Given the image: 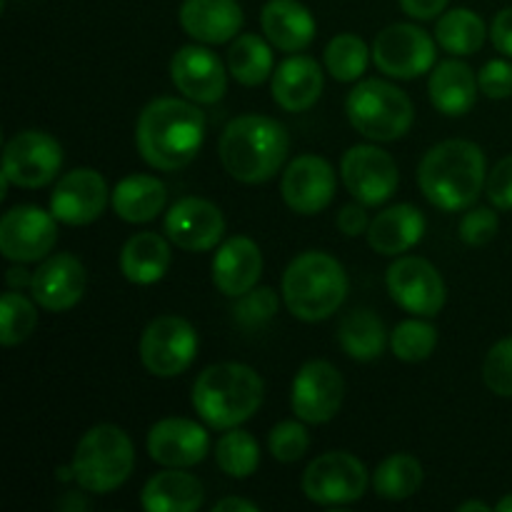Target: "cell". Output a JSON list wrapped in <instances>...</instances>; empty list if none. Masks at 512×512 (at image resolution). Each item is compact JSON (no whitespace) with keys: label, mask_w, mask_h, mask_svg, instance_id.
<instances>
[{"label":"cell","mask_w":512,"mask_h":512,"mask_svg":"<svg viewBox=\"0 0 512 512\" xmlns=\"http://www.w3.org/2000/svg\"><path fill=\"white\" fill-rule=\"evenodd\" d=\"M480 90H483L488 98L503 100L512 95V63L508 60H490L483 65L478 75Z\"/></svg>","instance_id":"cell-43"},{"label":"cell","mask_w":512,"mask_h":512,"mask_svg":"<svg viewBox=\"0 0 512 512\" xmlns=\"http://www.w3.org/2000/svg\"><path fill=\"white\" fill-rule=\"evenodd\" d=\"M338 228L343 230L348 238H355V235H360V233H368L370 220H368V215H365L363 203L345 205V208L338 213Z\"/></svg>","instance_id":"cell-45"},{"label":"cell","mask_w":512,"mask_h":512,"mask_svg":"<svg viewBox=\"0 0 512 512\" xmlns=\"http://www.w3.org/2000/svg\"><path fill=\"white\" fill-rule=\"evenodd\" d=\"M385 285L390 298L418 318H435L448 300L443 275L418 255H400L385 273Z\"/></svg>","instance_id":"cell-11"},{"label":"cell","mask_w":512,"mask_h":512,"mask_svg":"<svg viewBox=\"0 0 512 512\" xmlns=\"http://www.w3.org/2000/svg\"><path fill=\"white\" fill-rule=\"evenodd\" d=\"M8 283H10V288H23V285H28L30 288V283H33V273H28V270L25 268H10L8 270Z\"/></svg>","instance_id":"cell-49"},{"label":"cell","mask_w":512,"mask_h":512,"mask_svg":"<svg viewBox=\"0 0 512 512\" xmlns=\"http://www.w3.org/2000/svg\"><path fill=\"white\" fill-rule=\"evenodd\" d=\"M203 483L183 468H165L145 483L140 503L148 512H195L203 505Z\"/></svg>","instance_id":"cell-28"},{"label":"cell","mask_w":512,"mask_h":512,"mask_svg":"<svg viewBox=\"0 0 512 512\" xmlns=\"http://www.w3.org/2000/svg\"><path fill=\"white\" fill-rule=\"evenodd\" d=\"M348 295L345 268L328 253L308 250L285 268L283 300L290 313L305 323L330 318Z\"/></svg>","instance_id":"cell-5"},{"label":"cell","mask_w":512,"mask_h":512,"mask_svg":"<svg viewBox=\"0 0 512 512\" xmlns=\"http://www.w3.org/2000/svg\"><path fill=\"white\" fill-rule=\"evenodd\" d=\"M265 38L283 53H298L315 38V18L298 0H268L260 13Z\"/></svg>","instance_id":"cell-25"},{"label":"cell","mask_w":512,"mask_h":512,"mask_svg":"<svg viewBox=\"0 0 512 512\" xmlns=\"http://www.w3.org/2000/svg\"><path fill=\"white\" fill-rule=\"evenodd\" d=\"M263 273V253L245 235L225 240L213 258V283L228 298H240L258 285Z\"/></svg>","instance_id":"cell-22"},{"label":"cell","mask_w":512,"mask_h":512,"mask_svg":"<svg viewBox=\"0 0 512 512\" xmlns=\"http://www.w3.org/2000/svg\"><path fill=\"white\" fill-rule=\"evenodd\" d=\"M495 510H498V512H512V493L505 495V498L500 500L498 505H495Z\"/></svg>","instance_id":"cell-51"},{"label":"cell","mask_w":512,"mask_h":512,"mask_svg":"<svg viewBox=\"0 0 512 512\" xmlns=\"http://www.w3.org/2000/svg\"><path fill=\"white\" fill-rule=\"evenodd\" d=\"M483 380L490 393L512 398V338H503L488 350L483 363Z\"/></svg>","instance_id":"cell-41"},{"label":"cell","mask_w":512,"mask_h":512,"mask_svg":"<svg viewBox=\"0 0 512 512\" xmlns=\"http://www.w3.org/2000/svg\"><path fill=\"white\" fill-rule=\"evenodd\" d=\"M435 345H438V330H435V325L425 323L423 318L403 320L390 333V348H393L395 358L405 360V363L428 360Z\"/></svg>","instance_id":"cell-37"},{"label":"cell","mask_w":512,"mask_h":512,"mask_svg":"<svg viewBox=\"0 0 512 512\" xmlns=\"http://www.w3.org/2000/svg\"><path fill=\"white\" fill-rule=\"evenodd\" d=\"M373 50H368L363 38L353 33H340L325 48V70L340 83H353L368 70V60Z\"/></svg>","instance_id":"cell-36"},{"label":"cell","mask_w":512,"mask_h":512,"mask_svg":"<svg viewBox=\"0 0 512 512\" xmlns=\"http://www.w3.org/2000/svg\"><path fill=\"white\" fill-rule=\"evenodd\" d=\"M338 343L343 345L345 353L353 360L368 363L383 355L385 343H388V333L385 325L373 310L355 308L340 320L338 325Z\"/></svg>","instance_id":"cell-31"},{"label":"cell","mask_w":512,"mask_h":512,"mask_svg":"<svg viewBox=\"0 0 512 512\" xmlns=\"http://www.w3.org/2000/svg\"><path fill=\"white\" fill-rule=\"evenodd\" d=\"M338 178L333 165L320 155H298L283 173L280 193L285 205L300 215H315L333 200Z\"/></svg>","instance_id":"cell-17"},{"label":"cell","mask_w":512,"mask_h":512,"mask_svg":"<svg viewBox=\"0 0 512 512\" xmlns=\"http://www.w3.org/2000/svg\"><path fill=\"white\" fill-rule=\"evenodd\" d=\"M345 398L343 375L328 360H310L293 380V413L308 425H323L338 415Z\"/></svg>","instance_id":"cell-15"},{"label":"cell","mask_w":512,"mask_h":512,"mask_svg":"<svg viewBox=\"0 0 512 512\" xmlns=\"http://www.w3.org/2000/svg\"><path fill=\"white\" fill-rule=\"evenodd\" d=\"M340 175L358 203L365 208H375V205L385 203L393 198L398 190L400 173L395 165L393 155L385 153L378 145H355L343 155L340 163Z\"/></svg>","instance_id":"cell-13"},{"label":"cell","mask_w":512,"mask_h":512,"mask_svg":"<svg viewBox=\"0 0 512 512\" xmlns=\"http://www.w3.org/2000/svg\"><path fill=\"white\" fill-rule=\"evenodd\" d=\"M30 293L35 303L50 313H65L75 308L85 293L83 263L70 253L53 255L33 273Z\"/></svg>","instance_id":"cell-21"},{"label":"cell","mask_w":512,"mask_h":512,"mask_svg":"<svg viewBox=\"0 0 512 512\" xmlns=\"http://www.w3.org/2000/svg\"><path fill=\"white\" fill-rule=\"evenodd\" d=\"M108 185L93 168H75L65 173L50 195V213L65 225H90L108 205Z\"/></svg>","instance_id":"cell-18"},{"label":"cell","mask_w":512,"mask_h":512,"mask_svg":"<svg viewBox=\"0 0 512 512\" xmlns=\"http://www.w3.org/2000/svg\"><path fill=\"white\" fill-rule=\"evenodd\" d=\"M208 430L188 418H165L148 433V453L163 468H193L208 455Z\"/></svg>","instance_id":"cell-20"},{"label":"cell","mask_w":512,"mask_h":512,"mask_svg":"<svg viewBox=\"0 0 512 512\" xmlns=\"http://www.w3.org/2000/svg\"><path fill=\"white\" fill-rule=\"evenodd\" d=\"M180 25L198 43L220 45L240 33L243 10L235 0H183Z\"/></svg>","instance_id":"cell-23"},{"label":"cell","mask_w":512,"mask_h":512,"mask_svg":"<svg viewBox=\"0 0 512 512\" xmlns=\"http://www.w3.org/2000/svg\"><path fill=\"white\" fill-rule=\"evenodd\" d=\"M268 43L270 40H263L255 33H245L233 40L228 50V73L240 85L255 88L273 73V50Z\"/></svg>","instance_id":"cell-32"},{"label":"cell","mask_w":512,"mask_h":512,"mask_svg":"<svg viewBox=\"0 0 512 512\" xmlns=\"http://www.w3.org/2000/svg\"><path fill=\"white\" fill-rule=\"evenodd\" d=\"M205 140V118L200 108L180 98H158L143 108L135 128L138 153L150 168H185L200 153Z\"/></svg>","instance_id":"cell-1"},{"label":"cell","mask_w":512,"mask_h":512,"mask_svg":"<svg viewBox=\"0 0 512 512\" xmlns=\"http://www.w3.org/2000/svg\"><path fill=\"white\" fill-rule=\"evenodd\" d=\"M423 485V465L408 453L385 458L373 473V488L385 500H408Z\"/></svg>","instance_id":"cell-34"},{"label":"cell","mask_w":512,"mask_h":512,"mask_svg":"<svg viewBox=\"0 0 512 512\" xmlns=\"http://www.w3.org/2000/svg\"><path fill=\"white\" fill-rule=\"evenodd\" d=\"M63 148L43 130H23L8 140L3 153V175L18 188H43L58 175Z\"/></svg>","instance_id":"cell-14"},{"label":"cell","mask_w":512,"mask_h":512,"mask_svg":"<svg viewBox=\"0 0 512 512\" xmlns=\"http://www.w3.org/2000/svg\"><path fill=\"white\" fill-rule=\"evenodd\" d=\"M323 70L308 55H290L273 73V100L288 113H303L323 93Z\"/></svg>","instance_id":"cell-24"},{"label":"cell","mask_w":512,"mask_h":512,"mask_svg":"<svg viewBox=\"0 0 512 512\" xmlns=\"http://www.w3.org/2000/svg\"><path fill=\"white\" fill-rule=\"evenodd\" d=\"M58 243V218L53 213L18 205L0 220V253L13 263H38Z\"/></svg>","instance_id":"cell-12"},{"label":"cell","mask_w":512,"mask_h":512,"mask_svg":"<svg viewBox=\"0 0 512 512\" xmlns=\"http://www.w3.org/2000/svg\"><path fill=\"white\" fill-rule=\"evenodd\" d=\"M170 245L160 233H138L123 245L120 273L135 285H153L168 273Z\"/></svg>","instance_id":"cell-30"},{"label":"cell","mask_w":512,"mask_h":512,"mask_svg":"<svg viewBox=\"0 0 512 512\" xmlns=\"http://www.w3.org/2000/svg\"><path fill=\"white\" fill-rule=\"evenodd\" d=\"M230 510L258 512V505L248 503V500H243V498H225V500H220V503H215V508H213V512H230Z\"/></svg>","instance_id":"cell-48"},{"label":"cell","mask_w":512,"mask_h":512,"mask_svg":"<svg viewBox=\"0 0 512 512\" xmlns=\"http://www.w3.org/2000/svg\"><path fill=\"white\" fill-rule=\"evenodd\" d=\"M478 90V75L463 60H443L430 73V100H433L435 110L448 118H460V115L470 113L478 100Z\"/></svg>","instance_id":"cell-27"},{"label":"cell","mask_w":512,"mask_h":512,"mask_svg":"<svg viewBox=\"0 0 512 512\" xmlns=\"http://www.w3.org/2000/svg\"><path fill=\"white\" fill-rule=\"evenodd\" d=\"M418 183L435 208L448 213L470 208L488 183L485 153L470 140L438 143L420 160Z\"/></svg>","instance_id":"cell-2"},{"label":"cell","mask_w":512,"mask_h":512,"mask_svg":"<svg viewBox=\"0 0 512 512\" xmlns=\"http://www.w3.org/2000/svg\"><path fill=\"white\" fill-rule=\"evenodd\" d=\"M165 235L173 245L188 253H203L220 245L225 235L223 210L205 198L178 200L165 215Z\"/></svg>","instance_id":"cell-16"},{"label":"cell","mask_w":512,"mask_h":512,"mask_svg":"<svg viewBox=\"0 0 512 512\" xmlns=\"http://www.w3.org/2000/svg\"><path fill=\"white\" fill-rule=\"evenodd\" d=\"M288 130L268 115H240L220 135V163L225 173L245 185L273 178L288 158Z\"/></svg>","instance_id":"cell-3"},{"label":"cell","mask_w":512,"mask_h":512,"mask_svg":"<svg viewBox=\"0 0 512 512\" xmlns=\"http://www.w3.org/2000/svg\"><path fill=\"white\" fill-rule=\"evenodd\" d=\"M263 393V380L250 365L218 363L205 368L195 380L193 408L210 428L230 430L258 413Z\"/></svg>","instance_id":"cell-4"},{"label":"cell","mask_w":512,"mask_h":512,"mask_svg":"<svg viewBox=\"0 0 512 512\" xmlns=\"http://www.w3.org/2000/svg\"><path fill=\"white\" fill-rule=\"evenodd\" d=\"M485 193L488 200L498 210H512V155L500 160L488 175V183H485Z\"/></svg>","instance_id":"cell-44"},{"label":"cell","mask_w":512,"mask_h":512,"mask_svg":"<svg viewBox=\"0 0 512 512\" xmlns=\"http://www.w3.org/2000/svg\"><path fill=\"white\" fill-rule=\"evenodd\" d=\"M483 18L470 8H455L440 15L438 25H435V40L440 48H445L453 55H473L483 48L485 43Z\"/></svg>","instance_id":"cell-33"},{"label":"cell","mask_w":512,"mask_h":512,"mask_svg":"<svg viewBox=\"0 0 512 512\" xmlns=\"http://www.w3.org/2000/svg\"><path fill=\"white\" fill-rule=\"evenodd\" d=\"M490 38H493V45L500 53L510 55L512 58V8L500 10V13L495 15L493 25H490Z\"/></svg>","instance_id":"cell-46"},{"label":"cell","mask_w":512,"mask_h":512,"mask_svg":"<svg viewBox=\"0 0 512 512\" xmlns=\"http://www.w3.org/2000/svg\"><path fill=\"white\" fill-rule=\"evenodd\" d=\"M165 185L155 175H128L110 193V203L125 223H148L165 208Z\"/></svg>","instance_id":"cell-29"},{"label":"cell","mask_w":512,"mask_h":512,"mask_svg":"<svg viewBox=\"0 0 512 512\" xmlns=\"http://www.w3.org/2000/svg\"><path fill=\"white\" fill-rule=\"evenodd\" d=\"M458 510L460 512H470V510H478V512H490L493 508H490V505H485V503H478V500H470V503H463V505H458Z\"/></svg>","instance_id":"cell-50"},{"label":"cell","mask_w":512,"mask_h":512,"mask_svg":"<svg viewBox=\"0 0 512 512\" xmlns=\"http://www.w3.org/2000/svg\"><path fill=\"white\" fill-rule=\"evenodd\" d=\"M425 235V218L415 205L400 203L370 220L368 243L380 255H403Z\"/></svg>","instance_id":"cell-26"},{"label":"cell","mask_w":512,"mask_h":512,"mask_svg":"<svg viewBox=\"0 0 512 512\" xmlns=\"http://www.w3.org/2000/svg\"><path fill=\"white\" fill-rule=\"evenodd\" d=\"M500 218L493 208H473L463 215L460 220L458 235L463 243L480 248V245H488L490 240L498 235Z\"/></svg>","instance_id":"cell-42"},{"label":"cell","mask_w":512,"mask_h":512,"mask_svg":"<svg viewBox=\"0 0 512 512\" xmlns=\"http://www.w3.org/2000/svg\"><path fill=\"white\" fill-rule=\"evenodd\" d=\"M198 355V333L178 315H160L140 338V360L155 378H175L193 365Z\"/></svg>","instance_id":"cell-8"},{"label":"cell","mask_w":512,"mask_h":512,"mask_svg":"<svg viewBox=\"0 0 512 512\" xmlns=\"http://www.w3.org/2000/svg\"><path fill=\"white\" fill-rule=\"evenodd\" d=\"M175 88L193 103H218L228 88V73L218 55L203 45H183L170 60Z\"/></svg>","instance_id":"cell-19"},{"label":"cell","mask_w":512,"mask_h":512,"mask_svg":"<svg viewBox=\"0 0 512 512\" xmlns=\"http://www.w3.org/2000/svg\"><path fill=\"white\" fill-rule=\"evenodd\" d=\"M368 470L355 455L333 450L305 468L303 493L310 503L318 505H350L368 490Z\"/></svg>","instance_id":"cell-9"},{"label":"cell","mask_w":512,"mask_h":512,"mask_svg":"<svg viewBox=\"0 0 512 512\" xmlns=\"http://www.w3.org/2000/svg\"><path fill=\"white\" fill-rule=\"evenodd\" d=\"M268 448L278 463H295V460L303 458L310 448V435L303 420L300 423L285 420V423L275 425L268 435Z\"/></svg>","instance_id":"cell-40"},{"label":"cell","mask_w":512,"mask_h":512,"mask_svg":"<svg viewBox=\"0 0 512 512\" xmlns=\"http://www.w3.org/2000/svg\"><path fill=\"white\" fill-rule=\"evenodd\" d=\"M215 460H218L220 470L230 478H250L260 465V445L245 430L230 428L215 445Z\"/></svg>","instance_id":"cell-35"},{"label":"cell","mask_w":512,"mask_h":512,"mask_svg":"<svg viewBox=\"0 0 512 512\" xmlns=\"http://www.w3.org/2000/svg\"><path fill=\"white\" fill-rule=\"evenodd\" d=\"M373 60L390 78L413 80L435 68V40L413 23H395L380 30L373 43Z\"/></svg>","instance_id":"cell-10"},{"label":"cell","mask_w":512,"mask_h":512,"mask_svg":"<svg viewBox=\"0 0 512 512\" xmlns=\"http://www.w3.org/2000/svg\"><path fill=\"white\" fill-rule=\"evenodd\" d=\"M278 295H275L273 288H268V285H263V288H258L255 285L253 290H248V293H243L238 298V303L233 305V315H235V323L240 325V328H263L268 320H273V315L278 313Z\"/></svg>","instance_id":"cell-39"},{"label":"cell","mask_w":512,"mask_h":512,"mask_svg":"<svg viewBox=\"0 0 512 512\" xmlns=\"http://www.w3.org/2000/svg\"><path fill=\"white\" fill-rule=\"evenodd\" d=\"M450 0H400V8L415 20H433L448 8Z\"/></svg>","instance_id":"cell-47"},{"label":"cell","mask_w":512,"mask_h":512,"mask_svg":"<svg viewBox=\"0 0 512 512\" xmlns=\"http://www.w3.org/2000/svg\"><path fill=\"white\" fill-rule=\"evenodd\" d=\"M135 468V448L133 440L128 438L118 425H95L80 438L75 448L73 480L88 493H113L125 480L130 478Z\"/></svg>","instance_id":"cell-6"},{"label":"cell","mask_w":512,"mask_h":512,"mask_svg":"<svg viewBox=\"0 0 512 512\" xmlns=\"http://www.w3.org/2000/svg\"><path fill=\"white\" fill-rule=\"evenodd\" d=\"M350 125L368 140L390 143L413 128V100L393 83L380 78L360 80L345 100Z\"/></svg>","instance_id":"cell-7"},{"label":"cell","mask_w":512,"mask_h":512,"mask_svg":"<svg viewBox=\"0 0 512 512\" xmlns=\"http://www.w3.org/2000/svg\"><path fill=\"white\" fill-rule=\"evenodd\" d=\"M38 325V310L25 295L5 293L0 300V343L5 348L25 343Z\"/></svg>","instance_id":"cell-38"}]
</instances>
